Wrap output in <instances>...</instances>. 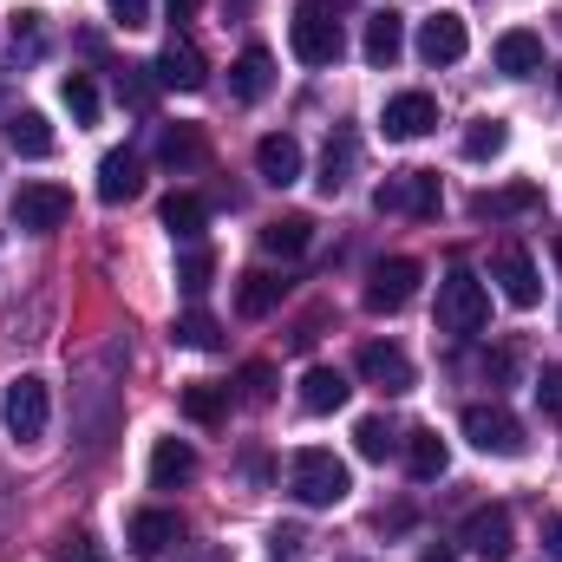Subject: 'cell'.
I'll use <instances>...</instances> for the list:
<instances>
[{
	"instance_id": "1",
	"label": "cell",
	"mask_w": 562,
	"mask_h": 562,
	"mask_svg": "<svg viewBox=\"0 0 562 562\" xmlns=\"http://www.w3.org/2000/svg\"><path fill=\"white\" fill-rule=\"evenodd\" d=\"M288 491H294V504H307V510H334V504L353 491V471H347L334 451L307 445V451L288 458Z\"/></svg>"
},
{
	"instance_id": "2",
	"label": "cell",
	"mask_w": 562,
	"mask_h": 562,
	"mask_svg": "<svg viewBox=\"0 0 562 562\" xmlns=\"http://www.w3.org/2000/svg\"><path fill=\"white\" fill-rule=\"evenodd\" d=\"M334 7H340V0H301V7H294V20H288V46H294L301 66H340L347 33H340Z\"/></svg>"
},
{
	"instance_id": "3",
	"label": "cell",
	"mask_w": 562,
	"mask_h": 562,
	"mask_svg": "<svg viewBox=\"0 0 562 562\" xmlns=\"http://www.w3.org/2000/svg\"><path fill=\"white\" fill-rule=\"evenodd\" d=\"M484 321H491V288L471 276V269H451V276L438 281V334H484Z\"/></svg>"
},
{
	"instance_id": "4",
	"label": "cell",
	"mask_w": 562,
	"mask_h": 562,
	"mask_svg": "<svg viewBox=\"0 0 562 562\" xmlns=\"http://www.w3.org/2000/svg\"><path fill=\"white\" fill-rule=\"evenodd\" d=\"M0 425H7V438H13V445L46 438V425H53V393H46V380H40V373L7 380V393H0Z\"/></svg>"
},
{
	"instance_id": "5",
	"label": "cell",
	"mask_w": 562,
	"mask_h": 562,
	"mask_svg": "<svg viewBox=\"0 0 562 562\" xmlns=\"http://www.w3.org/2000/svg\"><path fill=\"white\" fill-rule=\"evenodd\" d=\"M373 210L380 216H413V223H431L438 216V170H400L373 190Z\"/></svg>"
},
{
	"instance_id": "6",
	"label": "cell",
	"mask_w": 562,
	"mask_h": 562,
	"mask_svg": "<svg viewBox=\"0 0 562 562\" xmlns=\"http://www.w3.org/2000/svg\"><path fill=\"white\" fill-rule=\"evenodd\" d=\"M464 438L484 451V458H524V425L510 406H464Z\"/></svg>"
},
{
	"instance_id": "7",
	"label": "cell",
	"mask_w": 562,
	"mask_h": 562,
	"mask_svg": "<svg viewBox=\"0 0 562 562\" xmlns=\"http://www.w3.org/2000/svg\"><path fill=\"white\" fill-rule=\"evenodd\" d=\"M7 216H13L26 236H46V229H59V223L72 216V190H59V183H20L13 203H7Z\"/></svg>"
},
{
	"instance_id": "8",
	"label": "cell",
	"mask_w": 562,
	"mask_h": 562,
	"mask_svg": "<svg viewBox=\"0 0 562 562\" xmlns=\"http://www.w3.org/2000/svg\"><path fill=\"white\" fill-rule=\"evenodd\" d=\"M491 281H497V294H504L510 307H537V301H543V276H537V262H530L524 243H497Z\"/></svg>"
},
{
	"instance_id": "9",
	"label": "cell",
	"mask_w": 562,
	"mask_h": 562,
	"mask_svg": "<svg viewBox=\"0 0 562 562\" xmlns=\"http://www.w3.org/2000/svg\"><path fill=\"white\" fill-rule=\"evenodd\" d=\"M471 557H484V562H504L510 550H517V524H510V510L504 504H484V510H471L464 517V537H458Z\"/></svg>"
},
{
	"instance_id": "10",
	"label": "cell",
	"mask_w": 562,
	"mask_h": 562,
	"mask_svg": "<svg viewBox=\"0 0 562 562\" xmlns=\"http://www.w3.org/2000/svg\"><path fill=\"white\" fill-rule=\"evenodd\" d=\"M419 281H425V269L413 256H386V262L373 269V281H367V307H373V314H400V307L419 294Z\"/></svg>"
},
{
	"instance_id": "11",
	"label": "cell",
	"mask_w": 562,
	"mask_h": 562,
	"mask_svg": "<svg viewBox=\"0 0 562 562\" xmlns=\"http://www.w3.org/2000/svg\"><path fill=\"white\" fill-rule=\"evenodd\" d=\"M353 367H360V380H367V386H380L386 400L413 393V360H406V347H393V340H367Z\"/></svg>"
},
{
	"instance_id": "12",
	"label": "cell",
	"mask_w": 562,
	"mask_h": 562,
	"mask_svg": "<svg viewBox=\"0 0 562 562\" xmlns=\"http://www.w3.org/2000/svg\"><path fill=\"white\" fill-rule=\"evenodd\" d=\"M431 125H438V99H431V92H400V99H386V112H380V132L393 144L425 138Z\"/></svg>"
},
{
	"instance_id": "13",
	"label": "cell",
	"mask_w": 562,
	"mask_h": 562,
	"mask_svg": "<svg viewBox=\"0 0 562 562\" xmlns=\"http://www.w3.org/2000/svg\"><path fill=\"white\" fill-rule=\"evenodd\" d=\"M464 53H471L464 13H431V20H419V59L425 66H458Z\"/></svg>"
},
{
	"instance_id": "14",
	"label": "cell",
	"mask_w": 562,
	"mask_h": 562,
	"mask_svg": "<svg viewBox=\"0 0 562 562\" xmlns=\"http://www.w3.org/2000/svg\"><path fill=\"white\" fill-rule=\"evenodd\" d=\"M157 86H177V92H203L210 86V66H203V53L190 46V40H164V53H157Z\"/></svg>"
},
{
	"instance_id": "15",
	"label": "cell",
	"mask_w": 562,
	"mask_h": 562,
	"mask_svg": "<svg viewBox=\"0 0 562 562\" xmlns=\"http://www.w3.org/2000/svg\"><path fill=\"white\" fill-rule=\"evenodd\" d=\"M177 537H183L177 510H138V517L125 524V543H132V557H138V562H157Z\"/></svg>"
},
{
	"instance_id": "16",
	"label": "cell",
	"mask_w": 562,
	"mask_h": 562,
	"mask_svg": "<svg viewBox=\"0 0 562 562\" xmlns=\"http://www.w3.org/2000/svg\"><path fill=\"white\" fill-rule=\"evenodd\" d=\"M347 400H353V386H347L340 367H307V373H301V413L327 419V413H340Z\"/></svg>"
},
{
	"instance_id": "17",
	"label": "cell",
	"mask_w": 562,
	"mask_h": 562,
	"mask_svg": "<svg viewBox=\"0 0 562 562\" xmlns=\"http://www.w3.org/2000/svg\"><path fill=\"white\" fill-rule=\"evenodd\" d=\"M144 196V157L138 150H105L99 164V203H132Z\"/></svg>"
},
{
	"instance_id": "18",
	"label": "cell",
	"mask_w": 562,
	"mask_h": 562,
	"mask_svg": "<svg viewBox=\"0 0 562 562\" xmlns=\"http://www.w3.org/2000/svg\"><path fill=\"white\" fill-rule=\"evenodd\" d=\"M491 59H497V72H504V79H530V72H543V40H537V33H524V26H510V33H497Z\"/></svg>"
},
{
	"instance_id": "19",
	"label": "cell",
	"mask_w": 562,
	"mask_h": 562,
	"mask_svg": "<svg viewBox=\"0 0 562 562\" xmlns=\"http://www.w3.org/2000/svg\"><path fill=\"white\" fill-rule=\"evenodd\" d=\"M360 53H367V66H393V59L406 53V20H400L393 7L367 13V40H360Z\"/></svg>"
},
{
	"instance_id": "20",
	"label": "cell",
	"mask_w": 562,
	"mask_h": 562,
	"mask_svg": "<svg viewBox=\"0 0 562 562\" xmlns=\"http://www.w3.org/2000/svg\"><path fill=\"white\" fill-rule=\"evenodd\" d=\"M269 86H276V59H269V46H243V59L229 66V92H236L243 105H256V99H269Z\"/></svg>"
},
{
	"instance_id": "21",
	"label": "cell",
	"mask_w": 562,
	"mask_h": 562,
	"mask_svg": "<svg viewBox=\"0 0 562 562\" xmlns=\"http://www.w3.org/2000/svg\"><path fill=\"white\" fill-rule=\"evenodd\" d=\"M256 177L276 183V190H288V183L301 177V144L288 138V132H269V138L256 144Z\"/></svg>"
},
{
	"instance_id": "22",
	"label": "cell",
	"mask_w": 562,
	"mask_h": 562,
	"mask_svg": "<svg viewBox=\"0 0 562 562\" xmlns=\"http://www.w3.org/2000/svg\"><path fill=\"white\" fill-rule=\"evenodd\" d=\"M196 477V451L183 445V438H157V451H150V484L157 491H177V484H190Z\"/></svg>"
},
{
	"instance_id": "23",
	"label": "cell",
	"mask_w": 562,
	"mask_h": 562,
	"mask_svg": "<svg viewBox=\"0 0 562 562\" xmlns=\"http://www.w3.org/2000/svg\"><path fill=\"white\" fill-rule=\"evenodd\" d=\"M7 144H13L20 157H53V150H59L46 112H13V119H7Z\"/></svg>"
},
{
	"instance_id": "24",
	"label": "cell",
	"mask_w": 562,
	"mask_h": 562,
	"mask_svg": "<svg viewBox=\"0 0 562 562\" xmlns=\"http://www.w3.org/2000/svg\"><path fill=\"white\" fill-rule=\"evenodd\" d=\"M281 294H288V281L256 269V276H243V288H236V314H243V321H262V314L281 307Z\"/></svg>"
},
{
	"instance_id": "25",
	"label": "cell",
	"mask_w": 562,
	"mask_h": 562,
	"mask_svg": "<svg viewBox=\"0 0 562 562\" xmlns=\"http://www.w3.org/2000/svg\"><path fill=\"white\" fill-rule=\"evenodd\" d=\"M203 223H210V203H203V196H190V190L164 196V229H170L177 243H196V236H203Z\"/></svg>"
},
{
	"instance_id": "26",
	"label": "cell",
	"mask_w": 562,
	"mask_h": 562,
	"mask_svg": "<svg viewBox=\"0 0 562 562\" xmlns=\"http://www.w3.org/2000/svg\"><path fill=\"white\" fill-rule=\"evenodd\" d=\"M445 464H451V451H445V438L438 431H406V471L431 484V477H445Z\"/></svg>"
},
{
	"instance_id": "27",
	"label": "cell",
	"mask_w": 562,
	"mask_h": 562,
	"mask_svg": "<svg viewBox=\"0 0 562 562\" xmlns=\"http://www.w3.org/2000/svg\"><path fill=\"white\" fill-rule=\"evenodd\" d=\"M400 445H406V438H400V425L380 419V413H367V419L353 425V451H360V458H373V464H386Z\"/></svg>"
},
{
	"instance_id": "28",
	"label": "cell",
	"mask_w": 562,
	"mask_h": 562,
	"mask_svg": "<svg viewBox=\"0 0 562 562\" xmlns=\"http://www.w3.org/2000/svg\"><path fill=\"white\" fill-rule=\"evenodd\" d=\"M353 157H360V144L347 138V132L327 144V157H321V177H314V183H321V196H340V190L353 183Z\"/></svg>"
},
{
	"instance_id": "29",
	"label": "cell",
	"mask_w": 562,
	"mask_h": 562,
	"mask_svg": "<svg viewBox=\"0 0 562 562\" xmlns=\"http://www.w3.org/2000/svg\"><path fill=\"white\" fill-rule=\"evenodd\" d=\"M537 203H543V190H537V183H517V190H497V196L484 190L471 210H477L484 223H497V216H524V210H537Z\"/></svg>"
},
{
	"instance_id": "30",
	"label": "cell",
	"mask_w": 562,
	"mask_h": 562,
	"mask_svg": "<svg viewBox=\"0 0 562 562\" xmlns=\"http://www.w3.org/2000/svg\"><path fill=\"white\" fill-rule=\"evenodd\" d=\"M157 157H164V170H196V164L210 157V144L196 138L190 125H170V132H164V144H157Z\"/></svg>"
},
{
	"instance_id": "31",
	"label": "cell",
	"mask_w": 562,
	"mask_h": 562,
	"mask_svg": "<svg viewBox=\"0 0 562 562\" xmlns=\"http://www.w3.org/2000/svg\"><path fill=\"white\" fill-rule=\"evenodd\" d=\"M504 144H510V125H504V119H471V125H464V144H458V150H464L471 164H491V157H497Z\"/></svg>"
},
{
	"instance_id": "32",
	"label": "cell",
	"mask_w": 562,
	"mask_h": 562,
	"mask_svg": "<svg viewBox=\"0 0 562 562\" xmlns=\"http://www.w3.org/2000/svg\"><path fill=\"white\" fill-rule=\"evenodd\" d=\"M59 105L72 112V125H99V86L86 72H66L59 79Z\"/></svg>"
},
{
	"instance_id": "33",
	"label": "cell",
	"mask_w": 562,
	"mask_h": 562,
	"mask_svg": "<svg viewBox=\"0 0 562 562\" xmlns=\"http://www.w3.org/2000/svg\"><path fill=\"white\" fill-rule=\"evenodd\" d=\"M307 243H314V223H307V216H276V223L262 229V249H269V256H301Z\"/></svg>"
},
{
	"instance_id": "34",
	"label": "cell",
	"mask_w": 562,
	"mask_h": 562,
	"mask_svg": "<svg viewBox=\"0 0 562 562\" xmlns=\"http://www.w3.org/2000/svg\"><path fill=\"white\" fill-rule=\"evenodd\" d=\"M223 413H229V393H216V386H183V419L223 425Z\"/></svg>"
},
{
	"instance_id": "35",
	"label": "cell",
	"mask_w": 562,
	"mask_h": 562,
	"mask_svg": "<svg viewBox=\"0 0 562 562\" xmlns=\"http://www.w3.org/2000/svg\"><path fill=\"white\" fill-rule=\"evenodd\" d=\"M210 276H216V256H210V249H190V256L177 262V288H183L190 301H203V294H210Z\"/></svg>"
},
{
	"instance_id": "36",
	"label": "cell",
	"mask_w": 562,
	"mask_h": 562,
	"mask_svg": "<svg viewBox=\"0 0 562 562\" xmlns=\"http://www.w3.org/2000/svg\"><path fill=\"white\" fill-rule=\"evenodd\" d=\"M170 340H177V347H196V353H210V347H216V321H210L203 307H190V314L170 327Z\"/></svg>"
},
{
	"instance_id": "37",
	"label": "cell",
	"mask_w": 562,
	"mask_h": 562,
	"mask_svg": "<svg viewBox=\"0 0 562 562\" xmlns=\"http://www.w3.org/2000/svg\"><path fill=\"white\" fill-rule=\"evenodd\" d=\"M236 386H243V400H249V406H269V400H276V367H269V360H249Z\"/></svg>"
},
{
	"instance_id": "38",
	"label": "cell",
	"mask_w": 562,
	"mask_h": 562,
	"mask_svg": "<svg viewBox=\"0 0 562 562\" xmlns=\"http://www.w3.org/2000/svg\"><path fill=\"white\" fill-rule=\"evenodd\" d=\"M119 99H125V105H138V112H150V99H157V86L144 79L138 66H125V72H119Z\"/></svg>"
},
{
	"instance_id": "39",
	"label": "cell",
	"mask_w": 562,
	"mask_h": 562,
	"mask_svg": "<svg viewBox=\"0 0 562 562\" xmlns=\"http://www.w3.org/2000/svg\"><path fill=\"white\" fill-rule=\"evenodd\" d=\"M537 406H543L550 419H562V360L557 367H543V380H537Z\"/></svg>"
},
{
	"instance_id": "40",
	"label": "cell",
	"mask_w": 562,
	"mask_h": 562,
	"mask_svg": "<svg viewBox=\"0 0 562 562\" xmlns=\"http://www.w3.org/2000/svg\"><path fill=\"white\" fill-rule=\"evenodd\" d=\"M112 7V20L125 26V33H138V26H150V0H105Z\"/></svg>"
},
{
	"instance_id": "41",
	"label": "cell",
	"mask_w": 562,
	"mask_h": 562,
	"mask_svg": "<svg viewBox=\"0 0 562 562\" xmlns=\"http://www.w3.org/2000/svg\"><path fill=\"white\" fill-rule=\"evenodd\" d=\"M543 543H550V557L562 562V517H543Z\"/></svg>"
},
{
	"instance_id": "42",
	"label": "cell",
	"mask_w": 562,
	"mask_h": 562,
	"mask_svg": "<svg viewBox=\"0 0 562 562\" xmlns=\"http://www.w3.org/2000/svg\"><path fill=\"white\" fill-rule=\"evenodd\" d=\"M66 562H105V557H99V550H92V537H79V543H72V550H66Z\"/></svg>"
},
{
	"instance_id": "43",
	"label": "cell",
	"mask_w": 562,
	"mask_h": 562,
	"mask_svg": "<svg viewBox=\"0 0 562 562\" xmlns=\"http://www.w3.org/2000/svg\"><path fill=\"white\" fill-rule=\"evenodd\" d=\"M557 269H562V236H557Z\"/></svg>"
},
{
	"instance_id": "44",
	"label": "cell",
	"mask_w": 562,
	"mask_h": 562,
	"mask_svg": "<svg viewBox=\"0 0 562 562\" xmlns=\"http://www.w3.org/2000/svg\"><path fill=\"white\" fill-rule=\"evenodd\" d=\"M557 92H562V72H557Z\"/></svg>"
}]
</instances>
